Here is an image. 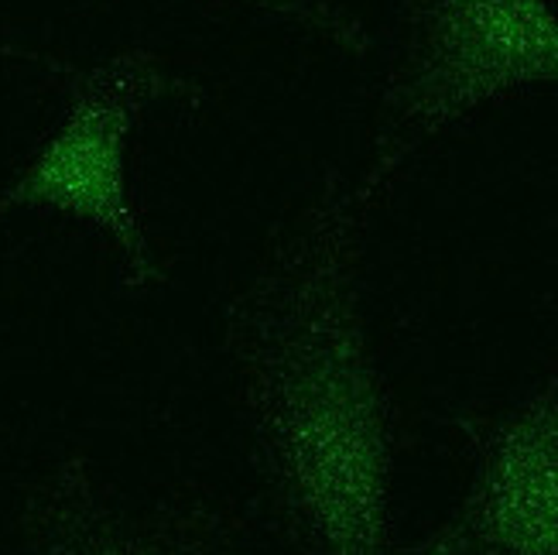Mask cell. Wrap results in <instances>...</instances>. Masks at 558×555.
Segmentation results:
<instances>
[{
	"instance_id": "1",
	"label": "cell",
	"mask_w": 558,
	"mask_h": 555,
	"mask_svg": "<svg viewBox=\"0 0 558 555\" xmlns=\"http://www.w3.org/2000/svg\"><path fill=\"white\" fill-rule=\"evenodd\" d=\"M367 220L353 182L326 176L223 312L251 511L281 555H401V422L363 309Z\"/></svg>"
},
{
	"instance_id": "2",
	"label": "cell",
	"mask_w": 558,
	"mask_h": 555,
	"mask_svg": "<svg viewBox=\"0 0 558 555\" xmlns=\"http://www.w3.org/2000/svg\"><path fill=\"white\" fill-rule=\"evenodd\" d=\"M527 89H558L551 0H401L398 52L353 200L374 213L432 141Z\"/></svg>"
},
{
	"instance_id": "3",
	"label": "cell",
	"mask_w": 558,
	"mask_h": 555,
	"mask_svg": "<svg viewBox=\"0 0 558 555\" xmlns=\"http://www.w3.org/2000/svg\"><path fill=\"white\" fill-rule=\"evenodd\" d=\"M0 56L35 62L65 93L59 128L0 189V216L11 209H52L89 224L117 248L128 292H151L165 281V272L128 179L131 134L151 104L179 100L199 110L206 89L148 48H128L93 65L8 45H0Z\"/></svg>"
},
{
	"instance_id": "4",
	"label": "cell",
	"mask_w": 558,
	"mask_h": 555,
	"mask_svg": "<svg viewBox=\"0 0 558 555\" xmlns=\"http://www.w3.org/2000/svg\"><path fill=\"white\" fill-rule=\"evenodd\" d=\"M14 555H281L251 508L182 484L131 494L83 449L48 463L24 491Z\"/></svg>"
},
{
	"instance_id": "5",
	"label": "cell",
	"mask_w": 558,
	"mask_h": 555,
	"mask_svg": "<svg viewBox=\"0 0 558 555\" xmlns=\"http://www.w3.org/2000/svg\"><path fill=\"white\" fill-rule=\"evenodd\" d=\"M470 480L449 518L401 555H558V353L500 412H456Z\"/></svg>"
},
{
	"instance_id": "6",
	"label": "cell",
	"mask_w": 558,
	"mask_h": 555,
	"mask_svg": "<svg viewBox=\"0 0 558 555\" xmlns=\"http://www.w3.org/2000/svg\"><path fill=\"white\" fill-rule=\"evenodd\" d=\"M230 4H244V8L271 14L278 21L299 24V28L319 35L353 56H367L374 48L367 24L343 4H336V0H230Z\"/></svg>"
}]
</instances>
